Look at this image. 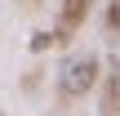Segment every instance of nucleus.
<instances>
[{"label": "nucleus", "instance_id": "f257e3e1", "mask_svg": "<svg viewBox=\"0 0 120 116\" xmlns=\"http://www.w3.org/2000/svg\"><path fill=\"white\" fill-rule=\"evenodd\" d=\"M98 76H102V58L94 54V49H85V54H71L62 67H58V98H85L94 85H98Z\"/></svg>", "mask_w": 120, "mask_h": 116}, {"label": "nucleus", "instance_id": "f03ea898", "mask_svg": "<svg viewBox=\"0 0 120 116\" xmlns=\"http://www.w3.org/2000/svg\"><path fill=\"white\" fill-rule=\"evenodd\" d=\"M89 9H94V0H62V4H58V27H53L58 45H67V40H71V36L85 27Z\"/></svg>", "mask_w": 120, "mask_h": 116}, {"label": "nucleus", "instance_id": "7ed1b4c3", "mask_svg": "<svg viewBox=\"0 0 120 116\" xmlns=\"http://www.w3.org/2000/svg\"><path fill=\"white\" fill-rule=\"evenodd\" d=\"M98 85H102V103H98V112H102V116H120V63H111L107 76H98Z\"/></svg>", "mask_w": 120, "mask_h": 116}, {"label": "nucleus", "instance_id": "20e7f679", "mask_svg": "<svg viewBox=\"0 0 120 116\" xmlns=\"http://www.w3.org/2000/svg\"><path fill=\"white\" fill-rule=\"evenodd\" d=\"M49 45H58V36H53V31H36V36H31V49H36V54H45Z\"/></svg>", "mask_w": 120, "mask_h": 116}, {"label": "nucleus", "instance_id": "39448f33", "mask_svg": "<svg viewBox=\"0 0 120 116\" xmlns=\"http://www.w3.org/2000/svg\"><path fill=\"white\" fill-rule=\"evenodd\" d=\"M107 31H120V0H107Z\"/></svg>", "mask_w": 120, "mask_h": 116}, {"label": "nucleus", "instance_id": "423d86ee", "mask_svg": "<svg viewBox=\"0 0 120 116\" xmlns=\"http://www.w3.org/2000/svg\"><path fill=\"white\" fill-rule=\"evenodd\" d=\"M0 116H4V112H0Z\"/></svg>", "mask_w": 120, "mask_h": 116}]
</instances>
